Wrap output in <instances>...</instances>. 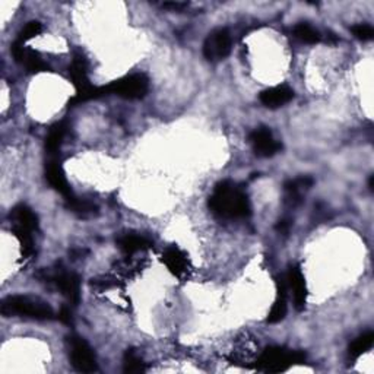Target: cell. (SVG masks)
Segmentation results:
<instances>
[{
    "label": "cell",
    "mask_w": 374,
    "mask_h": 374,
    "mask_svg": "<svg viewBox=\"0 0 374 374\" xmlns=\"http://www.w3.org/2000/svg\"><path fill=\"white\" fill-rule=\"evenodd\" d=\"M41 31H43L41 23L37 22V21H31V22L27 23L25 27H23V30H22L21 34H19V38H18V40L22 41V43H25V41H28V40H31V38H34V37H37V35H38Z\"/></svg>",
    "instance_id": "23"
},
{
    "label": "cell",
    "mask_w": 374,
    "mask_h": 374,
    "mask_svg": "<svg viewBox=\"0 0 374 374\" xmlns=\"http://www.w3.org/2000/svg\"><path fill=\"white\" fill-rule=\"evenodd\" d=\"M287 296H288V285L285 276L276 278V300L274 306L269 311L267 322L269 323H279L285 319L287 316Z\"/></svg>",
    "instance_id": "12"
},
{
    "label": "cell",
    "mask_w": 374,
    "mask_h": 374,
    "mask_svg": "<svg viewBox=\"0 0 374 374\" xmlns=\"http://www.w3.org/2000/svg\"><path fill=\"white\" fill-rule=\"evenodd\" d=\"M116 285L114 279L109 278V276H101V278H96L91 280V287H94L96 289H100V291H104V289H110Z\"/></svg>",
    "instance_id": "25"
},
{
    "label": "cell",
    "mask_w": 374,
    "mask_h": 374,
    "mask_svg": "<svg viewBox=\"0 0 374 374\" xmlns=\"http://www.w3.org/2000/svg\"><path fill=\"white\" fill-rule=\"evenodd\" d=\"M373 342H374V333L373 332H367L364 335L358 336L355 341L349 345V357L355 360L358 358L360 355H362L364 353H367V351L373 346Z\"/></svg>",
    "instance_id": "21"
},
{
    "label": "cell",
    "mask_w": 374,
    "mask_h": 374,
    "mask_svg": "<svg viewBox=\"0 0 374 374\" xmlns=\"http://www.w3.org/2000/svg\"><path fill=\"white\" fill-rule=\"evenodd\" d=\"M107 89L109 96L110 94H114V96H119L124 100H140L146 96V92L149 89V80L142 74L127 75L107 85Z\"/></svg>",
    "instance_id": "4"
},
{
    "label": "cell",
    "mask_w": 374,
    "mask_h": 374,
    "mask_svg": "<svg viewBox=\"0 0 374 374\" xmlns=\"http://www.w3.org/2000/svg\"><path fill=\"white\" fill-rule=\"evenodd\" d=\"M10 53H12V56L15 57V60L18 63H22L23 66H25L31 74L45 72V70L49 69V67H47V65L43 62L41 56L37 52L27 49V47L23 45V43L19 41V40L12 44Z\"/></svg>",
    "instance_id": "10"
},
{
    "label": "cell",
    "mask_w": 374,
    "mask_h": 374,
    "mask_svg": "<svg viewBox=\"0 0 374 374\" xmlns=\"http://www.w3.org/2000/svg\"><path fill=\"white\" fill-rule=\"evenodd\" d=\"M69 355L70 362L79 373H94L98 370L96 354L84 338L76 335L69 338Z\"/></svg>",
    "instance_id": "5"
},
{
    "label": "cell",
    "mask_w": 374,
    "mask_h": 374,
    "mask_svg": "<svg viewBox=\"0 0 374 374\" xmlns=\"http://www.w3.org/2000/svg\"><path fill=\"white\" fill-rule=\"evenodd\" d=\"M47 279H50L56 287L62 291V294L69 300V302L76 304L80 300V279L76 274L58 271L52 276L47 275Z\"/></svg>",
    "instance_id": "9"
},
{
    "label": "cell",
    "mask_w": 374,
    "mask_h": 374,
    "mask_svg": "<svg viewBox=\"0 0 374 374\" xmlns=\"http://www.w3.org/2000/svg\"><path fill=\"white\" fill-rule=\"evenodd\" d=\"M289 227H291V222H289L288 219H280V221L278 222L276 230H278L279 232H283V234H288Z\"/></svg>",
    "instance_id": "27"
},
{
    "label": "cell",
    "mask_w": 374,
    "mask_h": 374,
    "mask_svg": "<svg viewBox=\"0 0 374 374\" xmlns=\"http://www.w3.org/2000/svg\"><path fill=\"white\" fill-rule=\"evenodd\" d=\"M231 34L227 28H218L210 32L204 43V56L210 62H218L231 53Z\"/></svg>",
    "instance_id": "6"
},
{
    "label": "cell",
    "mask_w": 374,
    "mask_h": 374,
    "mask_svg": "<svg viewBox=\"0 0 374 374\" xmlns=\"http://www.w3.org/2000/svg\"><path fill=\"white\" fill-rule=\"evenodd\" d=\"M123 370L124 373L138 374V373L146 371V366L144 360L136 354L135 349H127L123 358Z\"/></svg>",
    "instance_id": "22"
},
{
    "label": "cell",
    "mask_w": 374,
    "mask_h": 374,
    "mask_svg": "<svg viewBox=\"0 0 374 374\" xmlns=\"http://www.w3.org/2000/svg\"><path fill=\"white\" fill-rule=\"evenodd\" d=\"M353 31L354 37L361 40V41H370L374 37V30L371 25H367V23H360V25H354L351 28Z\"/></svg>",
    "instance_id": "24"
},
{
    "label": "cell",
    "mask_w": 374,
    "mask_h": 374,
    "mask_svg": "<svg viewBox=\"0 0 374 374\" xmlns=\"http://www.w3.org/2000/svg\"><path fill=\"white\" fill-rule=\"evenodd\" d=\"M3 316H25V318L37 319V320H47L52 319L54 313L53 309L49 304L38 300V298H31L25 296H12L2 301V306H0Z\"/></svg>",
    "instance_id": "2"
},
{
    "label": "cell",
    "mask_w": 374,
    "mask_h": 374,
    "mask_svg": "<svg viewBox=\"0 0 374 374\" xmlns=\"http://www.w3.org/2000/svg\"><path fill=\"white\" fill-rule=\"evenodd\" d=\"M66 132H67L66 123H57L50 129L49 135L45 138V151L49 152L50 155H56L57 152L60 151Z\"/></svg>",
    "instance_id": "19"
},
{
    "label": "cell",
    "mask_w": 374,
    "mask_h": 374,
    "mask_svg": "<svg viewBox=\"0 0 374 374\" xmlns=\"http://www.w3.org/2000/svg\"><path fill=\"white\" fill-rule=\"evenodd\" d=\"M304 361H306V354L301 351H289L283 346H269L256 361V368L265 373H280L291 366L302 364Z\"/></svg>",
    "instance_id": "3"
},
{
    "label": "cell",
    "mask_w": 374,
    "mask_h": 374,
    "mask_svg": "<svg viewBox=\"0 0 374 374\" xmlns=\"http://www.w3.org/2000/svg\"><path fill=\"white\" fill-rule=\"evenodd\" d=\"M164 8H167V9H173V10H182V9H184L187 5L186 3H177V2H173V3H164L162 5Z\"/></svg>",
    "instance_id": "28"
},
{
    "label": "cell",
    "mask_w": 374,
    "mask_h": 374,
    "mask_svg": "<svg viewBox=\"0 0 374 374\" xmlns=\"http://www.w3.org/2000/svg\"><path fill=\"white\" fill-rule=\"evenodd\" d=\"M45 179H47V182L50 183V186L53 187L54 190H57L58 193L63 195V197L66 199V201L75 197L72 189H70V186L67 183L65 171H63L62 166L58 164L57 160H50L49 162H47Z\"/></svg>",
    "instance_id": "11"
},
{
    "label": "cell",
    "mask_w": 374,
    "mask_h": 374,
    "mask_svg": "<svg viewBox=\"0 0 374 374\" xmlns=\"http://www.w3.org/2000/svg\"><path fill=\"white\" fill-rule=\"evenodd\" d=\"M311 186H313V179L307 177V175H302V177H298L294 180H288L284 186L287 202L291 204L292 206L297 205L301 201L300 197H301L302 192L309 190Z\"/></svg>",
    "instance_id": "17"
},
{
    "label": "cell",
    "mask_w": 374,
    "mask_h": 374,
    "mask_svg": "<svg viewBox=\"0 0 374 374\" xmlns=\"http://www.w3.org/2000/svg\"><path fill=\"white\" fill-rule=\"evenodd\" d=\"M292 34H294V37L298 41L306 44H316L320 41V32L318 30H314L311 25H309V23L304 22L296 25L294 30H292Z\"/></svg>",
    "instance_id": "20"
},
{
    "label": "cell",
    "mask_w": 374,
    "mask_h": 374,
    "mask_svg": "<svg viewBox=\"0 0 374 374\" xmlns=\"http://www.w3.org/2000/svg\"><path fill=\"white\" fill-rule=\"evenodd\" d=\"M209 208L217 217L224 219L245 218L252 212L248 195L231 182L217 184L214 193L209 196Z\"/></svg>",
    "instance_id": "1"
},
{
    "label": "cell",
    "mask_w": 374,
    "mask_h": 374,
    "mask_svg": "<svg viewBox=\"0 0 374 374\" xmlns=\"http://www.w3.org/2000/svg\"><path fill=\"white\" fill-rule=\"evenodd\" d=\"M69 75H70V79H72L74 85L76 88V94L84 92L92 87L89 84V78H88L87 58L82 54H76L74 57L72 65H70V67H69Z\"/></svg>",
    "instance_id": "15"
},
{
    "label": "cell",
    "mask_w": 374,
    "mask_h": 374,
    "mask_svg": "<svg viewBox=\"0 0 374 374\" xmlns=\"http://www.w3.org/2000/svg\"><path fill=\"white\" fill-rule=\"evenodd\" d=\"M117 244H119L120 250L124 252L126 254H132L136 252L146 250L152 245V243L146 237L139 236V234H133V232L124 234V236L120 237L119 241H117Z\"/></svg>",
    "instance_id": "18"
},
{
    "label": "cell",
    "mask_w": 374,
    "mask_h": 374,
    "mask_svg": "<svg viewBox=\"0 0 374 374\" xmlns=\"http://www.w3.org/2000/svg\"><path fill=\"white\" fill-rule=\"evenodd\" d=\"M58 320L65 324H70L72 323V314H70V310L67 307H63L58 313Z\"/></svg>",
    "instance_id": "26"
},
{
    "label": "cell",
    "mask_w": 374,
    "mask_h": 374,
    "mask_svg": "<svg viewBox=\"0 0 374 374\" xmlns=\"http://www.w3.org/2000/svg\"><path fill=\"white\" fill-rule=\"evenodd\" d=\"M261 102L267 109H278L294 98V91L287 85H279L261 92Z\"/></svg>",
    "instance_id": "14"
},
{
    "label": "cell",
    "mask_w": 374,
    "mask_h": 374,
    "mask_svg": "<svg viewBox=\"0 0 374 374\" xmlns=\"http://www.w3.org/2000/svg\"><path fill=\"white\" fill-rule=\"evenodd\" d=\"M12 228H22L34 232L38 227L37 215L32 212V209L27 205H18L10 212Z\"/></svg>",
    "instance_id": "16"
},
{
    "label": "cell",
    "mask_w": 374,
    "mask_h": 374,
    "mask_svg": "<svg viewBox=\"0 0 374 374\" xmlns=\"http://www.w3.org/2000/svg\"><path fill=\"white\" fill-rule=\"evenodd\" d=\"M250 144L257 157H272L280 151L283 145L274 138L272 132L267 127H259L250 133Z\"/></svg>",
    "instance_id": "7"
},
{
    "label": "cell",
    "mask_w": 374,
    "mask_h": 374,
    "mask_svg": "<svg viewBox=\"0 0 374 374\" xmlns=\"http://www.w3.org/2000/svg\"><path fill=\"white\" fill-rule=\"evenodd\" d=\"M162 262L168 267V271L177 278H182L189 271V259L183 250L171 245L162 254Z\"/></svg>",
    "instance_id": "13"
},
{
    "label": "cell",
    "mask_w": 374,
    "mask_h": 374,
    "mask_svg": "<svg viewBox=\"0 0 374 374\" xmlns=\"http://www.w3.org/2000/svg\"><path fill=\"white\" fill-rule=\"evenodd\" d=\"M285 278H287L288 291H291L292 300H294V307L298 311H302L307 302V285H306V279H304L300 266L292 265Z\"/></svg>",
    "instance_id": "8"
}]
</instances>
